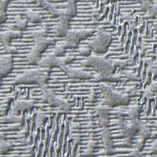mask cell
Instances as JSON below:
<instances>
[{
  "label": "cell",
  "mask_w": 157,
  "mask_h": 157,
  "mask_svg": "<svg viewBox=\"0 0 157 157\" xmlns=\"http://www.w3.org/2000/svg\"><path fill=\"white\" fill-rule=\"evenodd\" d=\"M13 68V55L6 54L0 57V74L3 77L8 74Z\"/></svg>",
  "instance_id": "cell-11"
},
{
  "label": "cell",
  "mask_w": 157,
  "mask_h": 157,
  "mask_svg": "<svg viewBox=\"0 0 157 157\" xmlns=\"http://www.w3.org/2000/svg\"><path fill=\"white\" fill-rule=\"evenodd\" d=\"M29 3H37V0H29Z\"/></svg>",
  "instance_id": "cell-43"
},
{
  "label": "cell",
  "mask_w": 157,
  "mask_h": 157,
  "mask_svg": "<svg viewBox=\"0 0 157 157\" xmlns=\"http://www.w3.org/2000/svg\"><path fill=\"white\" fill-rule=\"evenodd\" d=\"M0 20H1V23H4L7 20V15L6 11H0Z\"/></svg>",
  "instance_id": "cell-40"
},
{
  "label": "cell",
  "mask_w": 157,
  "mask_h": 157,
  "mask_svg": "<svg viewBox=\"0 0 157 157\" xmlns=\"http://www.w3.org/2000/svg\"><path fill=\"white\" fill-rule=\"evenodd\" d=\"M56 44V40L55 38L45 36L36 37L34 38V45L32 48L42 54L48 46Z\"/></svg>",
  "instance_id": "cell-10"
},
{
  "label": "cell",
  "mask_w": 157,
  "mask_h": 157,
  "mask_svg": "<svg viewBox=\"0 0 157 157\" xmlns=\"http://www.w3.org/2000/svg\"><path fill=\"white\" fill-rule=\"evenodd\" d=\"M98 122L102 128H108L109 124V114H102L98 117Z\"/></svg>",
  "instance_id": "cell-29"
},
{
  "label": "cell",
  "mask_w": 157,
  "mask_h": 157,
  "mask_svg": "<svg viewBox=\"0 0 157 157\" xmlns=\"http://www.w3.org/2000/svg\"><path fill=\"white\" fill-rule=\"evenodd\" d=\"M48 30L45 28H42L38 30H35L32 32V36L33 37V38L36 37H42L45 36L47 33Z\"/></svg>",
  "instance_id": "cell-32"
},
{
  "label": "cell",
  "mask_w": 157,
  "mask_h": 157,
  "mask_svg": "<svg viewBox=\"0 0 157 157\" xmlns=\"http://www.w3.org/2000/svg\"><path fill=\"white\" fill-rule=\"evenodd\" d=\"M96 99V93L94 91H92L91 92L88 97V101L90 102H94Z\"/></svg>",
  "instance_id": "cell-41"
},
{
  "label": "cell",
  "mask_w": 157,
  "mask_h": 157,
  "mask_svg": "<svg viewBox=\"0 0 157 157\" xmlns=\"http://www.w3.org/2000/svg\"><path fill=\"white\" fill-rule=\"evenodd\" d=\"M25 15L29 20L33 23H40L43 20L42 15L32 10H27L25 12Z\"/></svg>",
  "instance_id": "cell-18"
},
{
  "label": "cell",
  "mask_w": 157,
  "mask_h": 157,
  "mask_svg": "<svg viewBox=\"0 0 157 157\" xmlns=\"http://www.w3.org/2000/svg\"><path fill=\"white\" fill-rule=\"evenodd\" d=\"M139 137H141L143 138L144 140H147L148 138H149L151 135H152V132L151 129L150 127L147 126H142L141 128H140L139 132H138Z\"/></svg>",
  "instance_id": "cell-28"
},
{
  "label": "cell",
  "mask_w": 157,
  "mask_h": 157,
  "mask_svg": "<svg viewBox=\"0 0 157 157\" xmlns=\"http://www.w3.org/2000/svg\"><path fill=\"white\" fill-rule=\"evenodd\" d=\"M94 80L98 82H106V81H111V82H119L122 80V77L120 74H101L97 73L94 74Z\"/></svg>",
  "instance_id": "cell-16"
},
{
  "label": "cell",
  "mask_w": 157,
  "mask_h": 157,
  "mask_svg": "<svg viewBox=\"0 0 157 157\" xmlns=\"http://www.w3.org/2000/svg\"><path fill=\"white\" fill-rule=\"evenodd\" d=\"M22 128V123H15L11 124V125L8 126V127L5 128V129L10 130V131H19Z\"/></svg>",
  "instance_id": "cell-36"
},
{
  "label": "cell",
  "mask_w": 157,
  "mask_h": 157,
  "mask_svg": "<svg viewBox=\"0 0 157 157\" xmlns=\"http://www.w3.org/2000/svg\"><path fill=\"white\" fill-rule=\"evenodd\" d=\"M11 0H1L0 1V11H6L8 3Z\"/></svg>",
  "instance_id": "cell-38"
},
{
  "label": "cell",
  "mask_w": 157,
  "mask_h": 157,
  "mask_svg": "<svg viewBox=\"0 0 157 157\" xmlns=\"http://www.w3.org/2000/svg\"><path fill=\"white\" fill-rule=\"evenodd\" d=\"M127 113L130 118L135 119L140 118V109L138 105H132L130 106L127 111Z\"/></svg>",
  "instance_id": "cell-26"
},
{
  "label": "cell",
  "mask_w": 157,
  "mask_h": 157,
  "mask_svg": "<svg viewBox=\"0 0 157 157\" xmlns=\"http://www.w3.org/2000/svg\"><path fill=\"white\" fill-rule=\"evenodd\" d=\"M97 35L93 40L89 43L90 47L94 53L97 55H102L106 54L111 43L112 36L101 27L95 29Z\"/></svg>",
  "instance_id": "cell-4"
},
{
  "label": "cell",
  "mask_w": 157,
  "mask_h": 157,
  "mask_svg": "<svg viewBox=\"0 0 157 157\" xmlns=\"http://www.w3.org/2000/svg\"><path fill=\"white\" fill-rule=\"evenodd\" d=\"M59 67H61L62 65H69L71 62H73V60L75 59V57L71 55L68 56H64L62 57H59Z\"/></svg>",
  "instance_id": "cell-30"
},
{
  "label": "cell",
  "mask_w": 157,
  "mask_h": 157,
  "mask_svg": "<svg viewBox=\"0 0 157 157\" xmlns=\"http://www.w3.org/2000/svg\"><path fill=\"white\" fill-rule=\"evenodd\" d=\"M99 88L102 95L101 104L110 108L117 106H126L130 102V96L126 92L116 89L106 82H101Z\"/></svg>",
  "instance_id": "cell-1"
},
{
  "label": "cell",
  "mask_w": 157,
  "mask_h": 157,
  "mask_svg": "<svg viewBox=\"0 0 157 157\" xmlns=\"http://www.w3.org/2000/svg\"><path fill=\"white\" fill-rule=\"evenodd\" d=\"M145 141H146L145 140H144L143 138H142L141 137H139V138L137 140L136 143L135 144L134 148L141 151L144 148V146H145Z\"/></svg>",
  "instance_id": "cell-34"
},
{
  "label": "cell",
  "mask_w": 157,
  "mask_h": 157,
  "mask_svg": "<svg viewBox=\"0 0 157 157\" xmlns=\"http://www.w3.org/2000/svg\"><path fill=\"white\" fill-rule=\"evenodd\" d=\"M59 59L60 57L56 56L53 52H50V54H47L45 57L42 58L39 61L38 65V67L52 69L54 67L59 66Z\"/></svg>",
  "instance_id": "cell-12"
},
{
  "label": "cell",
  "mask_w": 157,
  "mask_h": 157,
  "mask_svg": "<svg viewBox=\"0 0 157 157\" xmlns=\"http://www.w3.org/2000/svg\"><path fill=\"white\" fill-rule=\"evenodd\" d=\"M92 48L90 47H83L78 48V52L82 56H86V57H89L92 53Z\"/></svg>",
  "instance_id": "cell-33"
},
{
  "label": "cell",
  "mask_w": 157,
  "mask_h": 157,
  "mask_svg": "<svg viewBox=\"0 0 157 157\" xmlns=\"http://www.w3.org/2000/svg\"><path fill=\"white\" fill-rule=\"evenodd\" d=\"M84 66L93 68L97 73L101 74H114L116 67L113 59H106L98 56H90L81 62Z\"/></svg>",
  "instance_id": "cell-3"
},
{
  "label": "cell",
  "mask_w": 157,
  "mask_h": 157,
  "mask_svg": "<svg viewBox=\"0 0 157 157\" xmlns=\"http://www.w3.org/2000/svg\"><path fill=\"white\" fill-rule=\"evenodd\" d=\"M51 69L38 67V68L26 71L17 75L13 80V84H38L40 86L46 84L50 77Z\"/></svg>",
  "instance_id": "cell-2"
},
{
  "label": "cell",
  "mask_w": 157,
  "mask_h": 157,
  "mask_svg": "<svg viewBox=\"0 0 157 157\" xmlns=\"http://www.w3.org/2000/svg\"><path fill=\"white\" fill-rule=\"evenodd\" d=\"M23 118L22 116L11 114V115H6L1 117V123L2 124H15V123H21L23 122Z\"/></svg>",
  "instance_id": "cell-17"
},
{
  "label": "cell",
  "mask_w": 157,
  "mask_h": 157,
  "mask_svg": "<svg viewBox=\"0 0 157 157\" xmlns=\"http://www.w3.org/2000/svg\"><path fill=\"white\" fill-rule=\"evenodd\" d=\"M81 139L78 137V138H77L76 139H75V140H74V143L75 144H76V143H77H77L79 144L80 143H81Z\"/></svg>",
  "instance_id": "cell-42"
},
{
  "label": "cell",
  "mask_w": 157,
  "mask_h": 157,
  "mask_svg": "<svg viewBox=\"0 0 157 157\" xmlns=\"http://www.w3.org/2000/svg\"><path fill=\"white\" fill-rule=\"evenodd\" d=\"M121 132L126 138H132L136 133H138L143 124L140 118L132 119L124 121L119 125Z\"/></svg>",
  "instance_id": "cell-6"
},
{
  "label": "cell",
  "mask_w": 157,
  "mask_h": 157,
  "mask_svg": "<svg viewBox=\"0 0 157 157\" xmlns=\"http://www.w3.org/2000/svg\"><path fill=\"white\" fill-rule=\"evenodd\" d=\"M41 55L40 53L32 48L27 55V59L31 65H38L39 61L42 59Z\"/></svg>",
  "instance_id": "cell-19"
},
{
  "label": "cell",
  "mask_w": 157,
  "mask_h": 157,
  "mask_svg": "<svg viewBox=\"0 0 157 157\" xmlns=\"http://www.w3.org/2000/svg\"><path fill=\"white\" fill-rule=\"evenodd\" d=\"M60 68L70 78L74 79H90L94 78V74L90 72L84 71L81 69L73 68L68 65H62Z\"/></svg>",
  "instance_id": "cell-8"
},
{
  "label": "cell",
  "mask_w": 157,
  "mask_h": 157,
  "mask_svg": "<svg viewBox=\"0 0 157 157\" xmlns=\"http://www.w3.org/2000/svg\"><path fill=\"white\" fill-rule=\"evenodd\" d=\"M13 149V143L11 141H7L4 139H1L0 143V153L2 155H5Z\"/></svg>",
  "instance_id": "cell-22"
},
{
  "label": "cell",
  "mask_w": 157,
  "mask_h": 157,
  "mask_svg": "<svg viewBox=\"0 0 157 157\" xmlns=\"http://www.w3.org/2000/svg\"><path fill=\"white\" fill-rule=\"evenodd\" d=\"M67 48L65 42H61L56 44L52 52L57 57H62L64 56L66 52V49Z\"/></svg>",
  "instance_id": "cell-21"
},
{
  "label": "cell",
  "mask_w": 157,
  "mask_h": 157,
  "mask_svg": "<svg viewBox=\"0 0 157 157\" xmlns=\"http://www.w3.org/2000/svg\"><path fill=\"white\" fill-rule=\"evenodd\" d=\"M155 29H156V31L157 32V25L155 26Z\"/></svg>",
  "instance_id": "cell-46"
},
{
  "label": "cell",
  "mask_w": 157,
  "mask_h": 157,
  "mask_svg": "<svg viewBox=\"0 0 157 157\" xmlns=\"http://www.w3.org/2000/svg\"><path fill=\"white\" fill-rule=\"evenodd\" d=\"M155 128L157 129V121L155 123Z\"/></svg>",
  "instance_id": "cell-45"
},
{
  "label": "cell",
  "mask_w": 157,
  "mask_h": 157,
  "mask_svg": "<svg viewBox=\"0 0 157 157\" xmlns=\"http://www.w3.org/2000/svg\"><path fill=\"white\" fill-rule=\"evenodd\" d=\"M63 42L67 48H75L78 47L81 40L77 35L75 30H69L66 35L65 36Z\"/></svg>",
  "instance_id": "cell-15"
},
{
  "label": "cell",
  "mask_w": 157,
  "mask_h": 157,
  "mask_svg": "<svg viewBox=\"0 0 157 157\" xmlns=\"http://www.w3.org/2000/svg\"><path fill=\"white\" fill-rule=\"evenodd\" d=\"M113 62L114 63V65H116V67L120 68H124L127 64V62L125 60L120 59H114Z\"/></svg>",
  "instance_id": "cell-37"
},
{
  "label": "cell",
  "mask_w": 157,
  "mask_h": 157,
  "mask_svg": "<svg viewBox=\"0 0 157 157\" xmlns=\"http://www.w3.org/2000/svg\"><path fill=\"white\" fill-rule=\"evenodd\" d=\"M98 157H110L109 155H101V156H99Z\"/></svg>",
  "instance_id": "cell-44"
},
{
  "label": "cell",
  "mask_w": 157,
  "mask_h": 157,
  "mask_svg": "<svg viewBox=\"0 0 157 157\" xmlns=\"http://www.w3.org/2000/svg\"><path fill=\"white\" fill-rule=\"evenodd\" d=\"M4 48L8 54L13 55V54H16L18 53V48L15 46L9 45L4 46Z\"/></svg>",
  "instance_id": "cell-35"
},
{
  "label": "cell",
  "mask_w": 157,
  "mask_h": 157,
  "mask_svg": "<svg viewBox=\"0 0 157 157\" xmlns=\"http://www.w3.org/2000/svg\"><path fill=\"white\" fill-rule=\"evenodd\" d=\"M96 148V143L93 140H90L85 149L82 155L84 157H92Z\"/></svg>",
  "instance_id": "cell-25"
},
{
  "label": "cell",
  "mask_w": 157,
  "mask_h": 157,
  "mask_svg": "<svg viewBox=\"0 0 157 157\" xmlns=\"http://www.w3.org/2000/svg\"><path fill=\"white\" fill-rule=\"evenodd\" d=\"M23 36V33L20 30H7L5 32H1L0 39L4 46L10 45L12 39L20 38Z\"/></svg>",
  "instance_id": "cell-13"
},
{
  "label": "cell",
  "mask_w": 157,
  "mask_h": 157,
  "mask_svg": "<svg viewBox=\"0 0 157 157\" xmlns=\"http://www.w3.org/2000/svg\"><path fill=\"white\" fill-rule=\"evenodd\" d=\"M101 137L102 145L104 146V152L105 155L111 156L114 154L115 150L113 136L109 127L102 128L101 131Z\"/></svg>",
  "instance_id": "cell-7"
},
{
  "label": "cell",
  "mask_w": 157,
  "mask_h": 157,
  "mask_svg": "<svg viewBox=\"0 0 157 157\" xmlns=\"http://www.w3.org/2000/svg\"><path fill=\"white\" fill-rule=\"evenodd\" d=\"M64 11L70 18H73L77 15V9L75 0H69L66 5H65V9Z\"/></svg>",
  "instance_id": "cell-20"
},
{
  "label": "cell",
  "mask_w": 157,
  "mask_h": 157,
  "mask_svg": "<svg viewBox=\"0 0 157 157\" xmlns=\"http://www.w3.org/2000/svg\"><path fill=\"white\" fill-rule=\"evenodd\" d=\"M75 32L78 36V37L79 38L80 40H85L87 37L89 36L92 35L94 34V33L96 32L95 30L94 29H81V30H75Z\"/></svg>",
  "instance_id": "cell-23"
},
{
  "label": "cell",
  "mask_w": 157,
  "mask_h": 157,
  "mask_svg": "<svg viewBox=\"0 0 157 157\" xmlns=\"http://www.w3.org/2000/svg\"><path fill=\"white\" fill-rule=\"evenodd\" d=\"M130 155L132 157H144V155L141 151H139L135 148H133V150L131 151Z\"/></svg>",
  "instance_id": "cell-39"
},
{
  "label": "cell",
  "mask_w": 157,
  "mask_h": 157,
  "mask_svg": "<svg viewBox=\"0 0 157 157\" xmlns=\"http://www.w3.org/2000/svg\"><path fill=\"white\" fill-rule=\"evenodd\" d=\"M40 87L44 100L52 106L64 112H69L71 110V104L65 99L57 96L54 91L46 84L41 86Z\"/></svg>",
  "instance_id": "cell-5"
},
{
  "label": "cell",
  "mask_w": 157,
  "mask_h": 157,
  "mask_svg": "<svg viewBox=\"0 0 157 157\" xmlns=\"http://www.w3.org/2000/svg\"><path fill=\"white\" fill-rule=\"evenodd\" d=\"M156 19H157V13L156 14Z\"/></svg>",
  "instance_id": "cell-47"
},
{
  "label": "cell",
  "mask_w": 157,
  "mask_h": 157,
  "mask_svg": "<svg viewBox=\"0 0 157 157\" xmlns=\"http://www.w3.org/2000/svg\"><path fill=\"white\" fill-rule=\"evenodd\" d=\"M46 120V116L42 113L38 112L36 116V126L38 128H41L44 124Z\"/></svg>",
  "instance_id": "cell-31"
},
{
  "label": "cell",
  "mask_w": 157,
  "mask_h": 157,
  "mask_svg": "<svg viewBox=\"0 0 157 157\" xmlns=\"http://www.w3.org/2000/svg\"><path fill=\"white\" fill-rule=\"evenodd\" d=\"M28 19L22 18L20 16H17L15 18V25L17 29L20 30H23L28 27Z\"/></svg>",
  "instance_id": "cell-24"
},
{
  "label": "cell",
  "mask_w": 157,
  "mask_h": 157,
  "mask_svg": "<svg viewBox=\"0 0 157 157\" xmlns=\"http://www.w3.org/2000/svg\"><path fill=\"white\" fill-rule=\"evenodd\" d=\"M110 108H111L108 106L104 105V104L101 103L99 105H98L94 109L95 115L98 117L100 115L102 114H109Z\"/></svg>",
  "instance_id": "cell-27"
},
{
  "label": "cell",
  "mask_w": 157,
  "mask_h": 157,
  "mask_svg": "<svg viewBox=\"0 0 157 157\" xmlns=\"http://www.w3.org/2000/svg\"><path fill=\"white\" fill-rule=\"evenodd\" d=\"M35 107V102L31 100L22 99L16 101L14 103L12 109V114L18 115L20 112L30 109Z\"/></svg>",
  "instance_id": "cell-14"
},
{
  "label": "cell",
  "mask_w": 157,
  "mask_h": 157,
  "mask_svg": "<svg viewBox=\"0 0 157 157\" xmlns=\"http://www.w3.org/2000/svg\"><path fill=\"white\" fill-rule=\"evenodd\" d=\"M59 20L54 27V32L58 37H65L69 31L70 18L65 11L60 12Z\"/></svg>",
  "instance_id": "cell-9"
}]
</instances>
